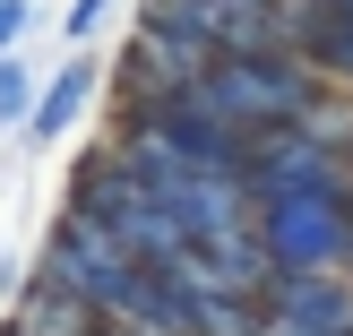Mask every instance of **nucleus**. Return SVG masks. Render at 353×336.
<instances>
[{
  "mask_svg": "<svg viewBox=\"0 0 353 336\" xmlns=\"http://www.w3.org/2000/svg\"><path fill=\"white\" fill-rule=\"evenodd\" d=\"M34 268H43L52 285H69L95 319H138V302H147V285H155L147 259H138L112 224L78 216V207H61V224L43 233V259H34Z\"/></svg>",
  "mask_w": 353,
  "mask_h": 336,
  "instance_id": "obj_1",
  "label": "nucleus"
},
{
  "mask_svg": "<svg viewBox=\"0 0 353 336\" xmlns=\"http://www.w3.org/2000/svg\"><path fill=\"white\" fill-rule=\"evenodd\" d=\"M199 95L233 121L241 138L285 130V121H310L327 103V78L310 69V52H216V69L199 78Z\"/></svg>",
  "mask_w": 353,
  "mask_h": 336,
  "instance_id": "obj_2",
  "label": "nucleus"
},
{
  "mask_svg": "<svg viewBox=\"0 0 353 336\" xmlns=\"http://www.w3.org/2000/svg\"><path fill=\"white\" fill-rule=\"evenodd\" d=\"M259 233H268L276 268H345V259H353V190L259 199Z\"/></svg>",
  "mask_w": 353,
  "mask_h": 336,
  "instance_id": "obj_3",
  "label": "nucleus"
},
{
  "mask_svg": "<svg viewBox=\"0 0 353 336\" xmlns=\"http://www.w3.org/2000/svg\"><path fill=\"white\" fill-rule=\"evenodd\" d=\"M241 181H250V199H293V190H353V172H345L336 138H319L310 121H285V130L250 138Z\"/></svg>",
  "mask_w": 353,
  "mask_h": 336,
  "instance_id": "obj_4",
  "label": "nucleus"
},
{
  "mask_svg": "<svg viewBox=\"0 0 353 336\" xmlns=\"http://www.w3.org/2000/svg\"><path fill=\"white\" fill-rule=\"evenodd\" d=\"M207 52H190V43H172V34H155V26H130L121 34V61H112V103L130 112V103H164V95H190V86L207 78Z\"/></svg>",
  "mask_w": 353,
  "mask_h": 336,
  "instance_id": "obj_5",
  "label": "nucleus"
},
{
  "mask_svg": "<svg viewBox=\"0 0 353 336\" xmlns=\"http://www.w3.org/2000/svg\"><path fill=\"white\" fill-rule=\"evenodd\" d=\"M164 276H181L190 293H259V302H268L276 250H268V233H259V216H250V224H233V233H216V241H190Z\"/></svg>",
  "mask_w": 353,
  "mask_h": 336,
  "instance_id": "obj_6",
  "label": "nucleus"
},
{
  "mask_svg": "<svg viewBox=\"0 0 353 336\" xmlns=\"http://www.w3.org/2000/svg\"><path fill=\"white\" fill-rule=\"evenodd\" d=\"M155 199L181 224V241H216V233H233V224L259 216V199H250L241 172H172V181H155Z\"/></svg>",
  "mask_w": 353,
  "mask_h": 336,
  "instance_id": "obj_7",
  "label": "nucleus"
},
{
  "mask_svg": "<svg viewBox=\"0 0 353 336\" xmlns=\"http://www.w3.org/2000/svg\"><path fill=\"white\" fill-rule=\"evenodd\" d=\"M268 310L293 328H353V276L345 268H276Z\"/></svg>",
  "mask_w": 353,
  "mask_h": 336,
  "instance_id": "obj_8",
  "label": "nucleus"
},
{
  "mask_svg": "<svg viewBox=\"0 0 353 336\" xmlns=\"http://www.w3.org/2000/svg\"><path fill=\"white\" fill-rule=\"evenodd\" d=\"M95 86H103V69H95V52L78 43L61 69H52V86L34 95V112H26V138H43V147H52V138H69V130L86 121V103H95Z\"/></svg>",
  "mask_w": 353,
  "mask_h": 336,
  "instance_id": "obj_9",
  "label": "nucleus"
},
{
  "mask_svg": "<svg viewBox=\"0 0 353 336\" xmlns=\"http://www.w3.org/2000/svg\"><path fill=\"white\" fill-rule=\"evenodd\" d=\"M0 336H103V319H95L69 285H52V276L34 268L26 285H17V310H9V328H0Z\"/></svg>",
  "mask_w": 353,
  "mask_h": 336,
  "instance_id": "obj_10",
  "label": "nucleus"
},
{
  "mask_svg": "<svg viewBox=\"0 0 353 336\" xmlns=\"http://www.w3.org/2000/svg\"><path fill=\"white\" fill-rule=\"evenodd\" d=\"M302 52H310V69H319L336 95H353V9L310 0V17H302Z\"/></svg>",
  "mask_w": 353,
  "mask_h": 336,
  "instance_id": "obj_11",
  "label": "nucleus"
},
{
  "mask_svg": "<svg viewBox=\"0 0 353 336\" xmlns=\"http://www.w3.org/2000/svg\"><path fill=\"white\" fill-rule=\"evenodd\" d=\"M268 302L259 293H190V336H268Z\"/></svg>",
  "mask_w": 353,
  "mask_h": 336,
  "instance_id": "obj_12",
  "label": "nucleus"
},
{
  "mask_svg": "<svg viewBox=\"0 0 353 336\" xmlns=\"http://www.w3.org/2000/svg\"><path fill=\"white\" fill-rule=\"evenodd\" d=\"M34 95H43V86H34V69L17 61V52H0V130H9V121H26Z\"/></svg>",
  "mask_w": 353,
  "mask_h": 336,
  "instance_id": "obj_13",
  "label": "nucleus"
},
{
  "mask_svg": "<svg viewBox=\"0 0 353 336\" xmlns=\"http://www.w3.org/2000/svg\"><path fill=\"white\" fill-rule=\"evenodd\" d=\"M103 9H112V0H78V9H69V43H95V26H103Z\"/></svg>",
  "mask_w": 353,
  "mask_h": 336,
  "instance_id": "obj_14",
  "label": "nucleus"
},
{
  "mask_svg": "<svg viewBox=\"0 0 353 336\" xmlns=\"http://www.w3.org/2000/svg\"><path fill=\"white\" fill-rule=\"evenodd\" d=\"M26 17H34V0H0V52H17V34H26Z\"/></svg>",
  "mask_w": 353,
  "mask_h": 336,
  "instance_id": "obj_15",
  "label": "nucleus"
},
{
  "mask_svg": "<svg viewBox=\"0 0 353 336\" xmlns=\"http://www.w3.org/2000/svg\"><path fill=\"white\" fill-rule=\"evenodd\" d=\"M268 319H276V310H268ZM268 336H353V328H293V319H276Z\"/></svg>",
  "mask_w": 353,
  "mask_h": 336,
  "instance_id": "obj_16",
  "label": "nucleus"
},
{
  "mask_svg": "<svg viewBox=\"0 0 353 336\" xmlns=\"http://www.w3.org/2000/svg\"><path fill=\"white\" fill-rule=\"evenodd\" d=\"M103 336H164V328H147V319H103Z\"/></svg>",
  "mask_w": 353,
  "mask_h": 336,
  "instance_id": "obj_17",
  "label": "nucleus"
},
{
  "mask_svg": "<svg viewBox=\"0 0 353 336\" xmlns=\"http://www.w3.org/2000/svg\"><path fill=\"white\" fill-rule=\"evenodd\" d=\"M345 172H353V138H345Z\"/></svg>",
  "mask_w": 353,
  "mask_h": 336,
  "instance_id": "obj_18",
  "label": "nucleus"
},
{
  "mask_svg": "<svg viewBox=\"0 0 353 336\" xmlns=\"http://www.w3.org/2000/svg\"><path fill=\"white\" fill-rule=\"evenodd\" d=\"M327 9H353V0H327Z\"/></svg>",
  "mask_w": 353,
  "mask_h": 336,
  "instance_id": "obj_19",
  "label": "nucleus"
},
{
  "mask_svg": "<svg viewBox=\"0 0 353 336\" xmlns=\"http://www.w3.org/2000/svg\"><path fill=\"white\" fill-rule=\"evenodd\" d=\"M345 276H353V259H345Z\"/></svg>",
  "mask_w": 353,
  "mask_h": 336,
  "instance_id": "obj_20",
  "label": "nucleus"
}]
</instances>
